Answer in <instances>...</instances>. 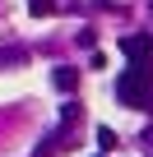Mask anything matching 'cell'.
<instances>
[{
    "label": "cell",
    "instance_id": "5",
    "mask_svg": "<svg viewBox=\"0 0 153 157\" xmlns=\"http://www.w3.org/2000/svg\"><path fill=\"white\" fill-rule=\"evenodd\" d=\"M28 51H19V46H10V51H0V65H14V60H23Z\"/></svg>",
    "mask_w": 153,
    "mask_h": 157
},
{
    "label": "cell",
    "instance_id": "3",
    "mask_svg": "<svg viewBox=\"0 0 153 157\" xmlns=\"http://www.w3.org/2000/svg\"><path fill=\"white\" fill-rule=\"evenodd\" d=\"M51 83H56L60 93H74V88H79V69H70V65H56V74H51Z\"/></svg>",
    "mask_w": 153,
    "mask_h": 157
},
{
    "label": "cell",
    "instance_id": "4",
    "mask_svg": "<svg viewBox=\"0 0 153 157\" xmlns=\"http://www.w3.org/2000/svg\"><path fill=\"white\" fill-rule=\"evenodd\" d=\"M98 143H102V152H111V148H116V134L102 125V129H98Z\"/></svg>",
    "mask_w": 153,
    "mask_h": 157
},
{
    "label": "cell",
    "instance_id": "6",
    "mask_svg": "<svg viewBox=\"0 0 153 157\" xmlns=\"http://www.w3.org/2000/svg\"><path fill=\"white\" fill-rule=\"evenodd\" d=\"M28 10H33V14L42 19V14H51V0H28Z\"/></svg>",
    "mask_w": 153,
    "mask_h": 157
},
{
    "label": "cell",
    "instance_id": "2",
    "mask_svg": "<svg viewBox=\"0 0 153 157\" xmlns=\"http://www.w3.org/2000/svg\"><path fill=\"white\" fill-rule=\"evenodd\" d=\"M121 51L130 56V65H135V69H153V37H148V33L125 37V42H121Z\"/></svg>",
    "mask_w": 153,
    "mask_h": 157
},
{
    "label": "cell",
    "instance_id": "1",
    "mask_svg": "<svg viewBox=\"0 0 153 157\" xmlns=\"http://www.w3.org/2000/svg\"><path fill=\"white\" fill-rule=\"evenodd\" d=\"M116 97L125 102V106H135V111H144L148 102H153V69H125L121 78H116Z\"/></svg>",
    "mask_w": 153,
    "mask_h": 157
}]
</instances>
